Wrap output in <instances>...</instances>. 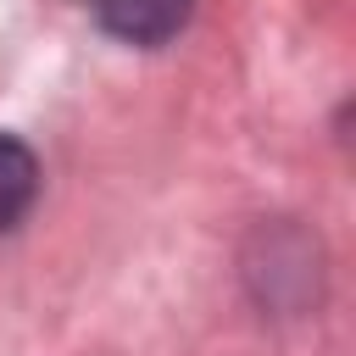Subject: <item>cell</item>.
<instances>
[{"mask_svg": "<svg viewBox=\"0 0 356 356\" xmlns=\"http://www.w3.org/2000/svg\"><path fill=\"white\" fill-rule=\"evenodd\" d=\"M195 0H95L100 22L128 44H161L189 22Z\"/></svg>", "mask_w": 356, "mask_h": 356, "instance_id": "1", "label": "cell"}, {"mask_svg": "<svg viewBox=\"0 0 356 356\" xmlns=\"http://www.w3.org/2000/svg\"><path fill=\"white\" fill-rule=\"evenodd\" d=\"M33 195H39V161H33V150L22 139L0 134V234L28 217Z\"/></svg>", "mask_w": 356, "mask_h": 356, "instance_id": "2", "label": "cell"}]
</instances>
